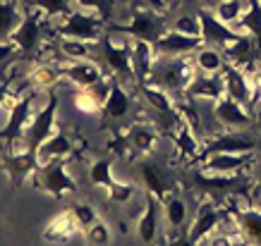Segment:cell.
I'll use <instances>...</instances> for the list:
<instances>
[{"instance_id":"cell-21","label":"cell","mask_w":261,"mask_h":246,"mask_svg":"<svg viewBox=\"0 0 261 246\" xmlns=\"http://www.w3.org/2000/svg\"><path fill=\"white\" fill-rule=\"evenodd\" d=\"M139 175H142V182H144L146 194H153L159 201L168 199L170 184H168L166 172L161 170V165L151 163V160H142V163H139Z\"/></svg>"},{"instance_id":"cell-9","label":"cell","mask_w":261,"mask_h":246,"mask_svg":"<svg viewBox=\"0 0 261 246\" xmlns=\"http://www.w3.org/2000/svg\"><path fill=\"white\" fill-rule=\"evenodd\" d=\"M194 184L197 189L206 196H238L242 191H247V179L242 177V172L238 175H208L204 170L194 172Z\"/></svg>"},{"instance_id":"cell-34","label":"cell","mask_w":261,"mask_h":246,"mask_svg":"<svg viewBox=\"0 0 261 246\" xmlns=\"http://www.w3.org/2000/svg\"><path fill=\"white\" fill-rule=\"evenodd\" d=\"M163 203H166V220L170 227H182L187 223V203L180 196H168Z\"/></svg>"},{"instance_id":"cell-17","label":"cell","mask_w":261,"mask_h":246,"mask_svg":"<svg viewBox=\"0 0 261 246\" xmlns=\"http://www.w3.org/2000/svg\"><path fill=\"white\" fill-rule=\"evenodd\" d=\"M182 96H187L192 101H197V98H208V101H218L225 96V79H223V74H201L197 72L194 74V79L190 81V86Z\"/></svg>"},{"instance_id":"cell-6","label":"cell","mask_w":261,"mask_h":246,"mask_svg":"<svg viewBox=\"0 0 261 246\" xmlns=\"http://www.w3.org/2000/svg\"><path fill=\"white\" fill-rule=\"evenodd\" d=\"M36 184L41 189L50 194L53 199H65V196H72L77 191V182L72 179V175L65 167V160H50V163H43V165L36 167Z\"/></svg>"},{"instance_id":"cell-7","label":"cell","mask_w":261,"mask_h":246,"mask_svg":"<svg viewBox=\"0 0 261 246\" xmlns=\"http://www.w3.org/2000/svg\"><path fill=\"white\" fill-rule=\"evenodd\" d=\"M118 36L106 32L101 36L103 57L106 65L118 79H135V70H132V55H129V41H115Z\"/></svg>"},{"instance_id":"cell-38","label":"cell","mask_w":261,"mask_h":246,"mask_svg":"<svg viewBox=\"0 0 261 246\" xmlns=\"http://www.w3.org/2000/svg\"><path fill=\"white\" fill-rule=\"evenodd\" d=\"M170 29L187 34V36H201V19H199V15H182L175 19Z\"/></svg>"},{"instance_id":"cell-8","label":"cell","mask_w":261,"mask_h":246,"mask_svg":"<svg viewBox=\"0 0 261 246\" xmlns=\"http://www.w3.org/2000/svg\"><path fill=\"white\" fill-rule=\"evenodd\" d=\"M256 148V139L245 134L242 129H225L221 134H214L211 141L201 143V160L216 153H252Z\"/></svg>"},{"instance_id":"cell-12","label":"cell","mask_w":261,"mask_h":246,"mask_svg":"<svg viewBox=\"0 0 261 246\" xmlns=\"http://www.w3.org/2000/svg\"><path fill=\"white\" fill-rule=\"evenodd\" d=\"M41 32H43V12H24L22 24L17 26V32L12 34V43L19 48V55H32L41 41Z\"/></svg>"},{"instance_id":"cell-4","label":"cell","mask_w":261,"mask_h":246,"mask_svg":"<svg viewBox=\"0 0 261 246\" xmlns=\"http://www.w3.org/2000/svg\"><path fill=\"white\" fill-rule=\"evenodd\" d=\"M106 32L120 34V36H129V39H144V41H151V43H153L161 34L166 32V22H163V15L156 12V10L139 8V10H135L129 24H108Z\"/></svg>"},{"instance_id":"cell-33","label":"cell","mask_w":261,"mask_h":246,"mask_svg":"<svg viewBox=\"0 0 261 246\" xmlns=\"http://www.w3.org/2000/svg\"><path fill=\"white\" fill-rule=\"evenodd\" d=\"M89 177H91V184L96 187H103V189H111L115 184V177H113V160L111 158H98L89 170Z\"/></svg>"},{"instance_id":"cell-39","label":"cell","mask_w":261,"mask_h":246,"mask_svg":"<svg viewBox=\"0 0 261 246\" xmlns=\"http://www.w3.org/2000/svg\"><path fill=\"white\" fill-rule=\"evenodd\" d=\"M87 239L91 246H111V227L103 220H96L87 230Z\"/></svg>"},{"instance_id":"cell-32","label":"cell","mask_w":261,"mask_h":246,"mask_svg":"<svg viewBox=\"0 0 261 246\" xmlns=\"http://www.w3.org/2000/svg\"><path fill=\"white\" fill-rule=\"evenodd\" d=\"M72 3L74 0H34V8L43 12L46 22H53L56 17H67L70 12H74Z\"/></svg>"},{"instance_id":"cell-5","label":"cell","mask_w":261,"mask_h":246,"mask_svg":"<svg viewBox=\"0 0 261 246\" xmlns=\"http://www.w3.org/2000/svg\"><path fill=\"white\" fill-rule=\"evenodd\" d=\"M103 34H106V19L98 17L96 12H89V10H74L58 26V36L60 39H77V41H87V43L101 41Z\"/></svg>"},{"instance_id":"cell-29","label":"cell","mask_w":261,"mask_h":246,"mask_svg":"<svg viewBox=\"0 0 261 246\" xmlns=\"http://www.w3.org/2000/svg\"><path fill=\"white\" fill-rule=\"evenodd\" d=\"M238 26L242 29V34H249L261 48V0H247V10L238 22Z\"/></svg>"},{"instance_id":"cell-15","label":"cell","mask_w":261,"mask_h":246,"mask_svg":"<svg viewBox=\"0 0 261 246\" xmlns=\"http://www.w3.org/2000/svg\"><path fill=\"white\" fill-rule=\"evenodd\" d=\"M214 117L228 129H245L252 125V115L247 112V105L232 101L230 96H223L214 103Z\"/></svg>"},{"instance_id":"cell-23","label":"cell","mask_w":261,"mask_h":246,"mask_svg":"<svg viewBox=\"0 0 261 246\" xmlns=\"http://www.w3.org/2000/svg\"><path fill=\"white\" fill-rule=\"evenodd\" d=\"M192 63H194V70L201 72V74H223L225 65H228V57H225L221 48L201 46L192 55Z\"/></svg>"},{"instance_id":"cell-35","label":"cell","mask_w":261,"mask_h":246,"mask_svg":"<svg viewBox=\"0 0 261 246\" xmlns=\"http://www.w3.org/2000/svg\"><path fill=\"white\" fill-rule=\"evenodd\" d=\"M60 53L70 63H74V60H89L91 57V43L77 41V39H63L60 41Z\"/></svg>"},{"instance_id":"cell-13","label":"cell","mask_w":261,"mask_h":246,"mask_svg":"<svg viewBox=\"0 0 261 246\" xmlns=\"http://www.w3.org/2000/svg\"><path fill=\"white\" fill-rule=\"evenodd\" d=\"M252 163V153H216L199 160V170L208 175H238Z\"/></svg>"},{"instance_id":"cell-40","label":"cell","mask_w":261,"mask_h":246,"mask_svg":"<svg viewBox=\"0 0 261 246\" xmlns=\"http://www.w3.org/2000/svg\"><path fill=\"white\" fill-rule=\"evenodd\" d=\"M80 10H89V12H96L98 17H103L106 22L111 19L113 15V3L115 0H74Z\"/></svg>"},{"instance_id":"cell-16","label":"cell","mask_w":261,"mask_h":246,"mask_svg":"<svg viewBox=\"0 0 261 246\" xmlns=\"http://www.w3.org/2000/svg\"><path fill=\"white\" fill-rule=\"evenodd\" d=\"M223 213H225V210H221L218 206H214L211 201L201 203V208H199L197 215H194V223L190 225L187 237H190L194 244H199V241L206 239V237H211V234L216 232V227H221Z\"/></svg>"},{"instance_id":"cell-31","label":"cell","mask_w":261,"mask_h":246,"mask_svg":"<svg viewBox=\"0 0 261 246\" xmlns=\"http://www.w3.org/2000/svg\"><path fill=\"white\" fill-rule=\"evenodd\" d=\"M60 77H63V70L60 67H56V65H48V63H41L36 65L32 72H29V81H32L36 88H53L60 81Z\"/></svg>"},{"instance_id":"cell-27","label":"cell","mask_w":261,"mask_h":246,"mask_svg":"<svg viewBox=\"0 0 261 246\" xmlns=\"http://www.w3.org/2000/svg\"><path fill=\"white\" fill-rule=\"evenodd\" d=\"M70 153H72V139L65 132H56L39 148V165L50 163V160H65Z\"/></svg>"},{"instance_id":"cell-26","label":"cell","mask_w":261,"mask_h":246,"mask_svg":"<svg viewBox=\"0 0 261 246\" xmlns=\"http://www.w3.org/2000/svg\"><path fill=\"white\" fill-rule=\"evenodd\" d=\"M127 141H129V146L135 151H139L142 156H149L156 148V143H159V132L151 127V125L137 122V125H132V127L127 129Z\"/></svg>"},{"instance_id":"cell-28","label":"cell","mask_w":261,"mask_h":246,"mask_svg":"<svg viewBox=\"0 0 261 246\" xmlns=\"http://www.w3.org/2000/svg\"><path fill=\"white\" fill-rule=\"evenodd\" d=\"M24 12L12 0H0V41H10L17 26L22 24Z\"/></svg>"},{"instance_id":"cell-18","label":"cell","mask_w":261,"mask_h":246,"mask_svg":"<svg viewBox=\"0 0 261 246\" xmlns=\"http://www.w3.org/2000/svg\"><path fill=\"white\" fill-rule=\"evenodd\" d=\"M129 55H132V70H135V79L139 84L149 81L153 65H156V50L153 43L144 39H129Z\"/></svg>"},{"instance_id":"cell-10","label":"cell","mask_w":261,"mask_h":246,"mask_svg":"<svg viewBox=\"0 0 261 246\" xmlns=\"http://www.w3.org/2000/svg\"><path fill=\"white\" fill-rule=\"evenodd\" d=\"M197 15H199V19H201V39H204L206 46H216V48H221V50H225L230 43H235V41L242 36V32L232 29L228 24H223L221 19L214 15V10L201 8Z\"/></svg>"},{"instance_id":"cell-30","label":"cell","mask_w":261,"mask_h":246,"mask_svg":"<svg viewBox=\"0 0 261 246\" xmlns=\"http://www.w3.org/2000/svg\"><path fill=\"white\" fill-rule=\"evenodd\" d=\"M247 10V0H218L214 8V15L221 19L223 24H228V26H238V22L242 19Z\"/></svg>"},{"instance_id":"cell-14","label":"cell","mask_w":261,"mask_h":246,"mask_svg":"<svg viewBox=\"0 0 261 246\" xmlns=\"http://www.w3.org/2000/svg\"><path fill=\"white\" fill-rule=\"evenodd\" d=\"M223 79H225V96H230L232 101H238L242 105H249L256 101L254 98V84L242 67L228 63L223 70Z\"/></svg>"},{"instance_id":"cell-25","label":"cell","mask_w":261,"mask_h":246,"mask_svg":"<svg viewBox=\"0 0 261 246\" xmlns=\"http://www.w3.org/2000/svg\"><path fill=\"white\" fill-rule=\"evenodd\" d=\"M77 232H80V225H77V220H74L72 213L67 210V213L56 215V218L46 225V232H43V234H46V239H50V241L65 244V241H70Z\"/></svg>"},{"instance_id":"cell-47","label":"cell","mask_w":261,"mask_h":246,"mask_svg":"<svg viewBox=\"0 0 261 246\" xmlns=\"http://www.w3.org/2000/svg\"><path fill=\"white\" fill-rule=\"evenodd\" d=\"M12 3H17V5H19V0H12Z\"/></svg>"},{"instance_id":"cell-11","label":"cell","mask_w":261,"mask_h":246,"mask_svg":"<svg viewBox=\"0 0 261 246\" xmlns=\"http://www.w3.org/2000/svg\"><path fill=\"white\" fill-rule=\"evenodd\" d=\"M201 43H204L201 36H187V34L166 29L159 39L153 41V50H156V57H161V55L182 57V55H194L199 48H201Z\"/></svg>"},{"instance_id":"cell-19","label":"cell","mask_w":261,"mask_h":246,"mask_svg":"<svg viewBox=\"0 0 261 246\" xmlns=\"http://www.w3.org/2000/svg\"><path fill=\"white\" fill-rule=\"evenodd\" d=\"M60 70H63V74L74 84V86H80V88L94 86L96 81H101L103 77H106L101 70V65L94 63L91 57H89V60H74V63L67 60V65H63Z\"/></svg>"},{"instance_id":"cell-43","label":"cell","mask_w":261,"mask_h":246,"mask_svg":"<svg viewBox=\"0 0 261 246\" xmlns=\"http://www.w3.org/2000/svg\"><path fill=\"white\" fill-rule=\"evenodd\" d=\"M208 246H235V234H228V232L216 230L214 234L208 237Z\"/></svg>"},{"instance_id":"cell-1","label":"cell","mask_w":261,"mask_h":246,"mask_svg":"<svg viewBox=\"0 0 261 246\" xmlns=\"http://www.w3.org/2000/svg\"><path fill=\"white\" fill-rule=\"evenodd\" d=\"M194 74H197V70H194V63H192V55H182V57L161 55L156 57V65H153L149 81L161 88H166L173 98H177V96L187 91L190 81L194 79Z\"/></svg>"},{"instance_id":"cell-46","label":"cell","mask_w":261,"mask_h":246,"mask_svg":"<svg viewBox=\"0 0 261 246\" xmlns=\"http://www.w3.org/2000/svg\"><path fill=\"white\" fill-rule=\"evenodd\" d=\"M173 246H197V244H194L190 237H180V239H175L173 241Z\"/></svg>"},{"instance_id":"cell-45","label":"cell","mask_w":261,"mask_h":246,"mask_svg":"<svg viewBox=\"0 0 261 246\" xmlns=\"http://www.w3.org/2000/svg\"><path fill=\"white\" fill-rule=\"evenodd\" d=\"M10 96H12V88H10V81L8 84H0V108L10 101Z\"/></svg>"},{"instance_id":"cell-3","label":"cell","mask_w":261,"mask_h":246,"mask_svg":"<svg viewBox=\"0 0 261 246\" xmlns=\"http://www.w3.org/2000/svg\"><path fill=\"white\" fill-rule=\"evenodd\" d=\"M56 112H58V94H48V103L39 112L24 132V151L39 165V148L56 134Z\"/></svg>"},{"instance_id":"cell-41","label":"cell","mask_w":261,"mask_h":246,"mask_svg":"<svg viewBox=\"0 0 261 246\" xmlns=\"http://www.w3.org/2000/svg\"><path fill=\"white\" fill-rule=\"evenodd\" d=\"M135 187H132V184H127V182H115L111 187V189H108V199L113 201V203H120V206H122V203H129V201L135 199Z\"/></svg>"},{"instance_id":"cell-24","label":"cell","mask_w":261,"mask_h":246,"mask_svg":"<svg viewBox=\"0 0 261 246\" xmlns=\"http://www.w3.org/2000/svg\"><path fill=\"white\" fill-rule=\"evenodd\" d=\"M137 234L144 244H153V239L159 234V199L153 194H146V208L137 220Z\"/></svg>"},{"instance_id":"cell-36","label":"cell","mask_w":261,"mask_h":246,"mask_svg":"<svg viewBox=\"0 0 261 246\" xmlns=\"http://www.w3.org/2000/svg\"><path fill=\"white\" fill-rule=\"evenodd\" d=\"M74 108L80 112H84V115H96V112L103 110V105L98 103V98H96L89 88H80V91H77V96H74Z\"/></svg>"},{"instance_id":"cell-44","label":"cell","mask_w":261,"mask_h":246,"mask_svg":"<svg viewBox=\"0 0 261 246\" xmlns=\"http://www.w3.org/2000/svg\"><path fill=\"white\" fill-rule=\"evenodd\" d=\"M146 8H151V10H156V12H166L168 10V0H146Z\"/></svg>"},{"instance_id":"cell-22","label":"cell","mask_w":261,"mask_h":246,"mask_svg":"<svg viewBox=\"0 0 261 246\" xmlns=\"http://www.w3.org/2000/svg\"><path fill=\"white\" fill-rule=\"evenodd\" d=\"M132 110V98L129 94L125 91L122 86V81L118 77H113V88H111V96H108V101L103 105V117L106 119H125Z\"/></svg>"},{"instance_id":"cell-2","label":"cell","mask_w":261,"mask_h":246,"mask_svg":"<svg viewBox=\"0 0 261 246\" xmlns=\"http://www.w3.org/2000/svg\"><path fill=\"white\" fill-rule=\"evenodd\" d=\"M36 91L22 96H12L8 105V122L0 129V141L8 143L10 153L15 151V146L19 143L24 151V132L29 127V122L34 119V103H36ZM27 153V151H24Z\"/></svg>"},{"instance_id":"cell-42","label":"cell","mask_w":261,"mask_h":246,"mask_svg":"<svg viewBox=\"0 0 261 246\" xmlns=\"http://www.w3.org/2000/svg\"><path fill=\"white\" fill-rule=\"evenodd\" d=\"M17 55H19V48H17L12 41H0V65L10 63V60Z\"/></svg>"},{"instance_id":"cell-37","label":"cell","mask_w":261,"mask_h":246,"mask_svg":"<svg viewBox=\"0 0 261 246\" xmlns=\"http://www.w3.org/2000/svg\"><path fill=\"white\" fill-rule=\"evenodd\" d=\"M72 218L77 220V225H80V230H89L91 225L98 220V213H96L94 206H89V203H77V206L70 208Z\"/></svg>"},{"instance_id":"cell-20","label":"cell","mask_w":261,"mask_h":246,"mask_svg":"<svg viewBox=\"0 0 261 246\" xmlns=\"http://www.w3.org/2000/svg\"><path fill=\"white\" fill-rule=\"evenodd\" d=\"M238 225L240 234L245 237L249 246H261V208H240V210H228Z\"/></svg>"}]
</instances>
